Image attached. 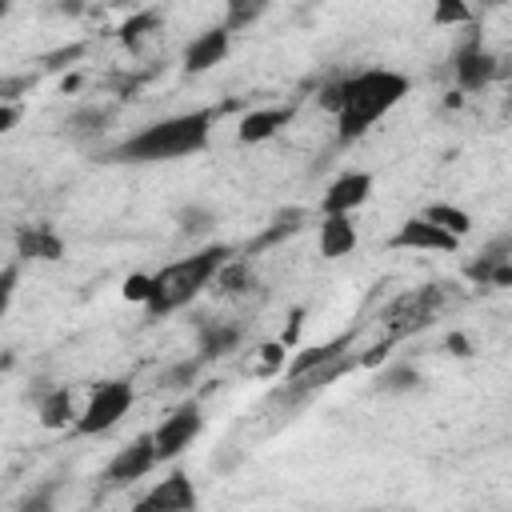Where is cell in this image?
<instances>
[{"instance_id":"17","label":"cell","mask_w":512,"mask_h":512,"mask_svg":"<svg viewBox=\"0 0 512 512\" xmlns=\"http://www.w3.org/2000/svg\"><path fill=\"white\" fill-rule=\"evenodd\" d=\"M200 356L204 360H212V356H220V352H232L236 344H240V328H232V324H224V320H208V324H200Z\"/></svg>"},{"instance_id":"6","label":"cell","mask_w":512,"mask_h":512,"mask_svg":"<svg viewBox=\"0 0 512 512\" xmlns=\"http://www.w3.org/2000/svg\"><path fill=\"white\" fill-rule=\"evenodd\" d=\"M372 188H376L372 172H340L320 196V216H352L356 208L368 204Z\"/></svg>"},{"instance_id":"11","label":"cell","mask_w":512,"mask_h":512,"mask_svg":"<svg viewBox=\"0 0 512 512\" xmlns=\"http://www.w3.org/2000/svg\"><path fill=\"white\" fill-rule=\"evenodd\" d=\"M228 48H232V32H228L224 24H212V28L196 32V36L188 40V48H184V72H188V76H200V72L216 68V64L228 56Z\"/></svg>"},{"instance_id":"26","label":"cell","mask_w":512,"mask_h":512,"mask_svg":"<svg viewBox=\"0 0 512 512\" xmlns=\"http://www.w3.org/2000/svg\"><path fill=\"white\" fill-rule=\"evenodd\" d=\"M148 288H152V276L148 272H132L128 280H124V300H132V304H144L148 300Z\"/></svg>"},{"instance_id":"9","label":"cell","mask_w":512,"mask_h":512,"mask_svg":"<svg viewBox=\"0 0 512 512\" xmlns=\"http://www.w3.org/2000/svg\"><path fill=\"white\" fill-rule=\"evenodd\" d=\"M388 248H400V252H456L460 240H456L452 232L436 228V224L424 220V216H408V220L392 232Z\"/></svg>"},{"instance_id":"21","label":"cell","mask_w":512,"mask_h":512,"mask_svg":"<svg viewBox=\"0 0 512 512\" xmlns=\"http://www.w3.org/2000/svg\"><path fill=\"white\" fill-rule=\"evenodd\" d=\"M248 280H252V276H248V264H244V260H232V256H228V260L220 264V272H216V284H220L228 296H240V292L248 288Z\"/></svg>"},{"instance_id":"28","label":"cell","mask_w":512,"mask_h":512,"mask_svg":"<svg viewBox=\"0 0 512 512\" xmlns=\"http://www.w3.org/2000/svg\"><path fill=\"white\" fill-rule=\"evenodd\" d=\"M260 356H264V372H272V368H276V364L288 356V344L272 340V344H264V348H260Z\"/></svg>"},{"instance_id":"4","label":"cell","mask_w":512,"mask_h":512,"mask_svg":"<svg viewBox=\"0 0 512 512\" xmlns=\"http://www.w3.org/2000/svg\"><path fill=\"white\" fill-rule=\"evenodd\" d=\"M132 400H136V392H132L128 380H104V384H96V392L88 396L84 412H76V424H72V428H76L80 436H104V432H112V428L128 416Z\"/></svg>"},{"instance_id":"19","label":"cell","mask_w":512,"mask_h":512,"mask_svg":"<svg viewBox=\"0 0 512 512\" xmlns=\"http://www.w3.org/2000/svg\"><path fill=\"white\" fill-rule=\"evenodd\" d=\"M212 224H216V212L204 208V204H184L176 212V232L180 236H204V232H212Z\"/></svg>"},{"instance_id":"1","label":"cell","mask_w":512,"mask_h":512,"mask_svg":"<svg viewBox=\"0 0 512 512\" xmlns=\"http://www.w3.org/2000/svg\"><path fill=\"white\" fill-rule=\"evenodd\" d=\"M212 124H216V108H196V112L164 116V120L124 136L116 148L104 152V160H120V164L184 160V156H196V152H204L212 144Z\"/></svg>"},{"instance_id":"18","label":"cell","mask_w":512,"mask_h":512,"mask_svg":"<svg viewBox=\"0 0 512 512\" xmlns=\"http://www.w3.org/2000/svg\"><path fill=\"white\" fill-rule=\"evenodd\" d=\"M272 8V0H224V28L228 32H244L256 20H264Z\"/></svg>"},{"instance_id":"23","label":"cell","mask_w":512,"mask_h":512,"mask_svg":"<svg viewBox=\"0 0 512 512\" xmlns=\"http://www.w3.org/2000/svg\"><path fill=\"white\" fill-rule=\"evenodd\" d=\"M336 348H340V340H336V344H324V348H308L304 356L292 360V376H308L316 364H328V360L336 356Z\"/></svg>"},{"instance_id":"27","label":"cell","mask_w":512,"mask_h":512,"mask_svg":"<svg viewBox=\"0 0 512 512\" xmlns=\"http://www.w3.org/2000/svg\"><path fill=\"white\" fill-rule=\"evenodd\" d=\"M196 372H200V364H196V360H188V364H180V368H172V372L164 376V388H180V384H184V380H192Z\"/></svg>"},{"instance_id":"10","label":"cell","mask_w":512,"mask_h":512,"mask_svg":"<svg viewBox=\"0 0 512 512\" xmlns=\"http://www.w3.org/2000/svg\"><path fill=\"white\" fill-rule=\"evenodd\" d=\"M200 504V496H196V484L176 468V472H168L160 484H152L140 500H136V508L140 512H188V508H196Z\"/></svg>"},{"instance_id":"25","label":"cell","mask_w":512,"mask_h":512,"mask_svg":"<svg viewBox=\"0 0 512 512\" xmlns=\"http://www.w3.org/2000/svg\"><path fill=\"white\" fill-rule=\"evenodd\" d=\"M16 288H20V264H4L0 268V320L8 316V308L16 300Z\"/></svg>"},{"instance_id":"2","label":"cell","mask_w":512,"mask_h":512,"mask_svg":"<svg viewBox=\"0 0 512 512\" xmlns=\"http://www.w3.org/2000/svg\"><path fill=\"white\" fill-rule=\"evenodd\" d=\"M408 96V76L392 68H364L348 80H340V104H336V140L352 144L360 140L380 116H388Z\"/></svg>"},{"instance_id":"8","label":"cell","mask_w":512,"mask_h":512,"mask_svg":"<svg viewBox=\"0 0 512 512\" xmlns=\"http://www.w3.org/2000/svg\"><path fill=\"white\" fill-rule=\"evenodd\" d=\"M452 72H456L460 92H480V88H488V84L500 76V60H496L480 40H468V44L452 56Z\"/></svg>"},{"instance_id":"15","label":"cell","mask_w":512,"mask_h":512,"mask_svg":"<svg viewBox=\"0 0 512 512\" xmlns=\"http://www.w3.org/2000/svg\"><path fill=\"white\" fill-rule=\"evenodd\" d=\"M36 416H40V424L44 428H72L76 424V404H72V392L68 388H52L44 400H40V408H36Z\"/></svg>"},{"instance_id":"14","label":"cell","mask_w":512,"mask_h":512,"mask_svg":"<svg viewBox=\"0 0 512 512\" xmlns=\"http://www.w3.org/2000/svg\"><path fill=\"white\" fill-rule=\"evenodd\" d=\"M16 256L20 260H60L64 256V240L48 224H32V228L16 232Z\"/></svg>"},{"instance_id":"24","label":"cell","mask_w":512,"mask_h":512,"mask_svg":"<svg viewBox=\"0 0 512 512\" xmlns=\"http://www.w3.org/2000/svg\"><path fill=\"white\" fill-rule=\"evenodd\" d=\"M156 20H160L156 12H140V16H132V20L120 28V40H124L128 48H136V44L148 36V28H156Z\"/></svg>"},{"instance_id":"22","label":"cell","mask_w":512,"mask_h":512,"mask_svg":"<svg viewBox=\"0 0 512 512\" xmlns=\"http://www.w3.org/2000/svg\"><path fill=\"white\" fill-rule=\"evenodd\" d=\"M468 20H472L468 0H436L432 4V24L436 28H452V24H468Z\"/></svg>"},{"instance_id":"12","label":"cell","mask_w":512,"mask_h":512,"mask_svg":"<svg viewBox=\"0 0 512 512\" xmlns=\"http://www.w3.org/2000/svg\"><path fill=\"white\" fill-rule=\"evenodd\" d=\"M288 120H292V104H264V108H252V112L240 116V124H236V140H240V144L272 140Z\"/></svg>"},{"instance_id":"3","label":"cell","mask_w":512,"mask_h":512,"mask_svg":"<svg viewBox=\"0 0 512 512\" xmlns=\"http://www.w3.org/2000/svg\"><path fill=\"white\" fill-rule=\"evenodd\" d=\"M228 256H232L228 244H208V248H196L192 256H180V260L164 264L160 272H152L144 312L148 316H168V312H180L184 304H192L216 280V272Z\"/></svg>"},{"instance_id":"7","label":"cell","mask_w":512,"mask_h":512,"mask_svg":"<svg viewBox=\"0 0 512 512\" xmlns=\"http://www.w3.org/2000/svg\"><path fill=\"white\" fill-rule=\"evenodd\" d=\"M156 448H152V432H140L136 440H128L104 468V480L108 484H132V480H144L152 468H156Z\"/></svg>"},{"instance_id":"5","label":"cell","mask_w":512,"mask_h":512,"mask_svg":"<svg viewBox=\"0 0 512 512\" xmlns=\"http://www.w3.org/2000/svg\"><path fill=\"white\" fill-rule=\"evenodd\" d=\"M204 432V412L200 404H180L172 408L156 428H152V448H156V460H176L184 448H192V440Z\"/></svg>"},{"instance_id":"20","label":"cell","mask_w":512,"mask_h":512,"mask_svg":"<svg viewBox=\"0 0 512 512\" xmlns=\"http://www.w3.org/2000/svg\"><path fill=\"white\" fill-rule=\"evenodd\" d=\"M380 388L384 392H416L420 388V372L412 364H392L380 372Z\"/></svg>"},{"instance_id":"13","label":"cell","mask_w":512,"mask_h":512,"mask_svg":"<svg viewBox=\"0 0 512 512\" xmlns=\"http://www.w3.org/2000/svg\"><path fill=\"white\" fill-rule=\"evenodd\" d=\"M316 244H320V256L324 260H340V256H348L360 244V232H356L352 216H320Z\"/></svg>"},{"instance_id":"29","label":"cell","mask_w":512,"mask_h":512,"mask_svg":"<svg viewBox=\"0 0 512 512\" xmlns=\"http://www.w3.org/2000/svg\"><path fill=\"white\" fill-rule=\"evenodd\" d=\"M20 120V104H0V132H8Z\"/></svg>"},{"instance_id":"16","label":"cell","mask_w":512,"mask_h":512,"mask_svg":"<svg viewBox=\"0 0 512 512\" xmlns=\"http://www.w3.org/2000/svg\"><path fill=\"white\" fill-rule=\"evenodd\" d=\"M424 220H432L436 228H444V232H452L456 240H464L468 232H472V216L460 208V204H448V200H436V204H428L424 212H420Z\"/></svg>"}]
</instances>
